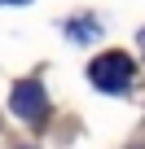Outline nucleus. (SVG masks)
Instances as JSON below:
<instances>
[{"label":"nucleus","mask_w":145,"mask_h":149,"mask_svg":"<svg viewBox=\"0 0 145 149\" xmlns=\"http://www.w3.org/2000/svg\"><path fill=\"white\" fill-rule=\"evenodd\" d=\"M141 44H145V31H141Z\"/></svg>","instance_id":"3"},{"label":"nucleus","mask_w":145,"mask_h":149,"mask_svg":"<svg viewBox=\"0 0 145 149\" xmlns=\"http://www.w3.org/2000/svg\"><path fill=\"white\" fill-rule=\"evenodd\" d=\"M13 5H22V0H13Z\"/></svg>","instance_id":"4"},{"label":"nucleus","mask_w":145,"mask_h":149,"mask_svg":"<svg viewBox=\"0 0 145 149\" xmlns=\"http://www.w3.org/2000/svg\"><path fill=\"white\" fill-rule=\"evenodd\" d=\"M9 105H13V114L18 118H27V123H40L44 118V110H48V101H44V84H18L13 88V97H9Z\"/></svg>","instance_id":"2"},{"label":"nucleus","mask_w":145,"mask_h":149,"mask_svg":"<svg viewBox=\"0 0 145 149\" xmlns=\"http://www.w3.org/2000/svg\"><path fill=\"white\" fill-rule=\"evenodd\" d=\"M88 79H92L101 92H127V84H132V57H123V53H101V57L88 66Z\"/></svg>","instance_id":"1"}]
</instances>
